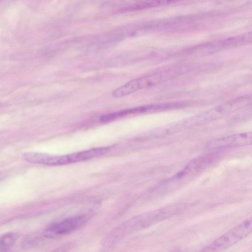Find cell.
Listing matches in <instances>:
<instances>
[{
    "instance_id": "cell-1",
    "label": "cell",
    "mask_w": 252,
    "mask_h": 252,
    "mask_svg": "<svg viewBox=\"0 0 252 252\" xmlns=\"http://www.w3.org/2000/svg\"><path fill=\"white\" fill-rule=\"evenodd\" d=\"M110 149V147L96 148L61 156L34 153L31 156V161L33 163L49 166L63 165L100 157L107 153Z\"/></svg>"
},
{
    "instance_id": "cell-2",
    "label": "cell",
    "mask_w": 252,
    "mask_h": 252,
    "mask_svg": "<svg viewBox=\"0 0 252 252\" xmlns=\"http://www.w3.org/2000/svg\"><path fill=\"white\" fill-rule=\"evenodd\" d=\"M251 103V97L240 96L213 108L208 111L193 116L186 121L189 126H197L206 124L234 112Z\"/></svg>"
},
{
    "instance_id": "cell-6",
    "label": "cell",
    "mask_w": 252,
    "mask_h": 252,
    "mask_svg": "<svg viewBox=\"0 0 252 252\" xmlns=\"http://www.w3.org/2000/svg\"><path fill=\"white\" fill-rule=\"evenodd\" d=\"M152 111V106L146 105L128 109H126L119 112L111 113L103 116L100 118V121L103 123H108L114 121L119 118L134 114L144 113Z\"/></svg>"
},
{
    "instance_id": "cell-4",
    "label": "cell",
    "mask_w": 252,
    "mask_h": 252,
    "mask_svg": "<svg viewBox=\"0 0 252 252\" xmlns=\"http://www.w3.org/2000/svg\"><path fill=\"white\" fill-rule=\"evenodd\" d=\"M90 217L84 214L64 219L49 226L44 230L43 235L51 238L68 234L84 225Z\"/></svg>"
},
{
    "instance_id": "cell-10",
    "label": "cell",
    "mask_w": 252,
    "mask_h": 252,
    "mask_svg": "<svg viewBox=\"0 0 252 252\" xmlns=\"http://www.w3.org/2000/svg\"><path fill=\"white\" fill-rule=\"evenodd\" d=\"M16 235L13 233H7L0 237V249L5 250L10 248L16 241Z\"/></svg>"
},
{
    "instance_id": "cell-9",
    "label": "cell",
    "mask_w": 252,
    "mask_h": 252,
    "mask_svg": "<svg viewBox=\"0 0 252 252\" xmlns=\"http://www.w3.org/2000/svg\"><path fill=\"white\" fill-rule=\"evenodd\" d=\"M181 0H149L131 6L132 11L165 5Z\"/></svg>"
},
{
    "instance_id": "cell-5",
    "label": "cell",
    "mask_w": 252,
    "mask_h": 252,
    "mask_svg": "<svg viewBox=\"0 0 252 252\" xmlns=\"http://www.w3.org/2000/svg\"><path fill=\"white\" fill-rule=\"evenodd\" d=\"M252 132L236 134L216 139L209 142L206 147L208 149L244 146L252 143Z\"/></svg>"
},
{
    "instance_id": "cell-3",
    "label": "cell",
    "mask_w": 252,
    "mask_h": 252,
    "mask_svg": "<svg viewBox=\"0 0 252 252\" xmlns=\"http://www.w3.org/2000/svg\"><path fill=\"white\" fill-rule=\"evenodd\" d=\"M252 230V220L250 218L217 239L202 251H218L227 249L247 236Z\"/></svg>"
},
{
    "instance_id": "cell-7",
    "label": "cell",
    "mask_w": 252,
    "mask_h": 252,
    "mask_svg": "<svg viewBox=\"0 0 252 252\" xmlns=\"http://www.w3.org/2000/svg\"><path fill=\"white\" fill-rule=\"evenodd\" d=\"M140 90L137 79H133L123 86L115 89L112 95L115 97H120L126 96Z\"/></svg>"
},
{
    "instance_id": "cell-8",
    "label": "cell",
    "mask_w": 252,
    "mask_h": 252,
    "mask_svg": "<svg viewBox=\"0 0 252 252\" xmlns=\"http://www.w3.org/2000/svg\"><path fill=\"white\" fill-rule=\"evenodd\" d=\"M161 75L155 73L137 78L139 89L147 88L156 85L161 80Z\"/></svg>"
}]
</instances>
